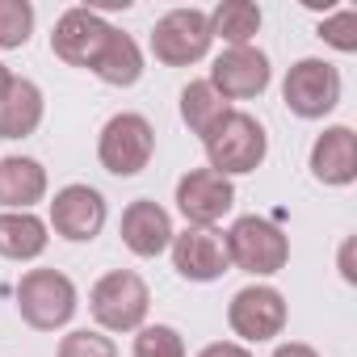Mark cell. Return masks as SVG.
<instances>
[{
    "mask_svg": "<svg viewBox=\"0 0 357 357\" xmlns=\"http://www.w3.org/2000/svg\"><path fill=\"white\" fill-rule=\"evenodd\" d=\"M202 147H206V168H215L219 176H244V172H257L261 164H265V155H269V135H265V126L252 118V114H244V109H231L206 139H202Z\"/></svg>",
    "mask_w": 357,
    "mask_h": 357,
    "instance_id": "1",
    "label": "cell"
},
{
    "mask_svg": "<svg viewBox=\"0 0 357 357\" xmlns=\"http://www.w3.org/2000/svg\"><path fill=\"white\" fill-rule=\"evenodd\" d=\"M223 240H227L231 269H244L252 278H273L290 261V236L265 215H240L223 231Z\"/></svg>",
    "mask_w": 357,
    "mask_h": 357,
    "instance_id": "2",
    "label": "cell"
},
{
    "mask_svg": "<svg viewBox=\"0 0 357 357\" xmlns=\"http://www.w3.org/2000/svg\"><path fill=\"white\" fill-rule=\"evenodd\" d=\"M80 307L76 282L59 269H30L17 282V311L34 332H59Z\"/></svg>",
    "mask_w": 357,
    "mask_h": 357,
    "instance_id": "3",
    "label": "cell"
},
{
    "mask_svg": "<svg viewBox=\"0 0 357 357\" xmlns=\"http://www.w3.org/2000/svg\"><path fill=\"white\" fill-rule=\"evenodd\" d=\"M89 311L101 332H139L151 311V290L135 269H109L89 290Z\"/></svg>",
    "mask_w": 357,
    "mask_h": 357,
    "instance_id": "4",
    "label": "cell"
},
{
    "mask_svg": "<svg viewBox=\"0 0 357 357\" xmlns=\"http://www.w3.org/2000/svg\"><path fill=\"white\" fill-rule=\"evenodd\" d=\"M155 155V126L135 114V109H122L114 114L105 126H101V139H97V160L105 172L114 176H139Z\"/></svg>",
    "mask_w": 357,
    "mask_h": 357,
    "instance_id": "5",
    "label": "cell"
},
{
    "mask_svg": "<svg viewBox=\"0 0 357 357\" xmlns=\"http://www.w3.org/2000/svg\"><path fill=\"white\" fill-rule=\"evenodd\" d=\"M211 17L202 9H168L151 26V55L164 68H190L211 55Z\"/></svg>",
    "mask_w": 357,
    "mask_h": 357,
    "instance_id": "6",
    "label": "cell"
},
{
    "mask_svg": "<svg viewBox=\"0 0 357 357\" xmlns=\"http://www.w3.org/2000/svg\"><path fill=\"white\" fill-rule=\"evenodd\" d=\"M340 93H344V80L340 72L328 63V59H298L286 80H282V101L294 118H324L340 105Z\"/></svg>",
    "mask_w": 357,
    "mask_h": 357,
    "instance_id": "7",
    "label": "cell"
},
{
    "mask_svg": "<svg viewBox=\"0 0 357 357\" xmlns=\"http://www.w3.org/2000/svg\"><path fill=\"white\" fill-rule=\"evenodd\" d=\"M286 319H290L286 294H282L278 286H265V282H252V286L236 290L231 303H227V324H231V332H236L240 340H248V344H261V340L282 336Z\"/></svg>",
    "mask_w": 357,
    "mask_h": 357,
    "instance_id": "8",
    "label": "cell"
},
{
    "mask_svg": "<svg viewBox=\"0 0 357 357\" xmlns=\"http://www.w3.org/2000/svg\"><path fill=\"white\" fill-rule=\"evenodd\" d=\"M236 206V185L215 168H190L176 181V211L185 215L190 227H215Z\"/></svg>",
    "mask_w": 357,
    "mask_h": 357,
    "instance_id": "9",
    "label": "cell"
},
{
    "mask_svg": "<svg viewBox=\"0 0 357 357\" xmlns=\"http://www.w3.org/2000/svg\"><path fill=\"white\" fill-rule=\"evenodd\" d=\"M105 219H109L105 198L93 185L76 181V185L55 190V198H51V223L47 227H55V236H63L72 244H93L105 231Z\"/></svg>",
    "mask_w": 357,
    "mask_h": 357,
    "instance_id": "10",
    "label": "cell"
},
{
    "mask_svg": "<svg viewBox=\"0 0 357 357\" xmlns=\"http://www.w3.org/2000/svg\"><path fill=\"white\" fill-rule=\"evenodd\" d=\"M273 80L269 55L257 47H227L215 63H211V89L231 105V101H248L261 97Z\"/></svg>",
    "mask_w": 357,
    "mask_h": 357,
    "instance_id": "11",
    "label": "cell"
},
{
    "mask_svg": "<svg viewBox=\"0 0 357 357\" xmlns=\"http://www.w3.org/2000/svg\"><path fill=\"white\" fill-rule=\"evenodd\" d=\"M168 252H172V269L181 273L185 282H219L231 269L227 240L215 227H185V231H176Z\"/></svg>",
    "mask_w": 357,
    "mask_h": 357,
    "instance_id": "12",
    "label": "cell"
},
{
    "mask_svg": "<svg viewBox=\"0 0 357 357\" xmlns=\"http://www.w3.org/2000/svg\"><path fill=\"white\" fill-rule=\"evenodd\" d=\"M109 22L97 13V9H68L59 22H55V34H51V51L55 59H63L68 68H93L105 38H109Z\"/></svg>",
    "mask_w": 357,
    "mask_h": 357,
    "instance_id": "13",
    "label": "cell"
},
{
    "mask_svg": "<svg viewBox=\"0 0 357 357\" xmlns=\"http://www.w3.org/2000/svg\"><path fill=\"white\" fill-rule=\"evenodd\" d=\"M172 236H176V231H172V215H168L160 202L135 198V202L122 211V244H126L135 257L151 261V257L168 252Z\"/></svg>",
    "mask_w": 357,
    "mask_h": 357,
    "instance_id": "14",
    "label": "cell"
},
{
    "mask_svg": "<svg viewBox=\"0 0 357 357\" xmlns=\"http://www.w3.org/2000/svg\"><path fill=\"white\" fill-rule=\"evenodd\" d=\"M311 176L319 185H353L357 181V135L353 126H328L311 143Z\"/></svg>",
    "mask_w": 357,
    "mask_h": 357,
    "instance_id": "15",
    "label": "cell"
},
{
    "mask_svg": "<svg viewBox=\"0 0 357 357\" xmlns=\"http://www.w3.org/2000/svg\"><path fill=\"white\" fill-rule=\"evenodd\" d=\"M47 114V97L34 80L13 76L9 89L0 93V139H30L43 126Z\"/></svg>",
    "mask_w": 357,
    "mask_h": 357,
    "instance_id": "16",
    "label": "cell"
},
{
    "mask_svg": "<svg viewBox=\"0 0 357 357\" xmlns=\"http://www.w3.org/2000/svg\"><path fill=\"white\" fill-rule=\"evenodd\" d=\"M47 198V168L34 155H5L0 160V206L30 211Z\"/></svg>",
    "mask_w": 357,
    "mask_h": 357,
    "instance_id": "17",
    "label": "cell"
},
{
    "mask_svg": "<svg viewBox=\"0 0 357 357\" xmlns=\"http://www.w3.org/2000/svg\"><path fill=\"white\" fill-rule=\"evenodd\" d=\"M51 227L34 211H0V257L5 261H38L51 244Z\"/></svg>",
    "mask_w": 357,
    "mask_h": 357,
    "instance_id": "18",
    "label": "cell"
},
{
    "mask_svg": "<svg viewBox=\"0 0 357 357\" xmlns=\"http://www.w3.org/2000/svg\"><path fill=\"white\" fill-rule=\"evenodd\" d=\"M89 72H93L101 84H109V89H130V84L143 80V51H139V43H135L130 34L109 30L105 47H101V55H97V63H93Z\"/></svg>",
    "mask_w": 357,
    "mask_h": 357,
    "instance_id": "19",
    "label": "cell"
},
{
    "mask_svg": "<svg viewBox=\"0 0 357 357\" xmlns=\"http://www.w3.org/2000/svg\"><path fill=\"white\" fill-rule=\"evenodd\" d=\"M206 17H211V38L227 47H252V38L261 34V9L252 0H223Z\"/></svg>",
    "mask_w": 357,
    "mask_h": 357,
    "instance_id": "20",
    "label": "cell"
},
{
    "mask_svg": "<svg viewBox=\"0 0 357 357\" xmlns=\"http://www.w3.org/2000/svg\"><path fill=\"white\" fill-rule=\"evenodd\" d=\"M227 114H231V105L211 89V80H190V84L181 89V122H185L198 139H206Z\"/></svg>",
    "mask_w": 357,
    "mask_h": 357,
    "instance_id": "21",
    "label": "cell"
},
{
    "mask_svg": "<svg viewBox=\"0 0 357 357\" xmlns=\"http://www.w3.org/2000/svg\"><path fill=\"white\" fill-rule=\"evenodd\" d=\"M34 34V5L30 0H0V51H17Z\"/></svg>",
    "mask_w": 357,
    "mask_h": 357,
    "instance_id": "22",
    "label": "cell"
},
{
    "mask_svg": "<svg viewBox=\"0 0 357 357\" xmlns=\"http://www.w3.org/2000/svg\"><path fill=\"white\" fill-rule=\"evenodd\" d=\"M130 357H185V336L172 324H143L135 332Z\"/></svg>",
    "mask_w": 357,
    "mask_h": 357,
    "instance_id": "23",
    "label": "cell"
},
{
    "mask_svg": "<svg viewBox=\"0 0 357 357\" xmlns=\"http://www.w3.org/2000/svg\"><path fill=\"white\" fill-rule=\"evenodd\" d=\"M55 357H118V344L101 328H76L59 340Z\"/></svg>",
    "mask_w": 357,
    "mask_h": 357,
    "instance_id": "24",
    "label": "cell"
},
{
    "mask_svg": "<svg viewBox=\"0 0 357 357\" xmlns=\"http://www.w3.org/2000/svg\"><path fill=\"white\" fill-rule=\"evenodd\" d=\"M319 38L340 51V55H353L357 51V9H336L332 17L319 22Z\"/></svg>",
    "mask_w": 357,
    "mask_h": 357,
    "instance_id": "25",
    "label": "cell"
},
{
    "mask_svg": "<svg viewBox=\"0 0 357 357\" xmlns=\"http://www.w3.org/2000/svg\"><path fill=\"white\" fill-rule=\"evenodd\" d=\"M198 357H252L240 340H211L206 349H198Z\"/></svg>",
    "mask_w": 357,
    "mask_h": 357,
    "instance_id": "26",
    "label": "cell"
},
{
    "mask_svg": "<svg viewBox=\"0 0 357 357\" xmlns=\"http://www.w3.org/2000/svg\"><path fill=\"white\" fill-rule=\"evenodd\" d=\"M353 248H357V240H353V236H344V244H340V278H344L349 286H357V269H353Z\"/></svg>",
    "mask_w": 357,
    "mask_h": 357,
    "instance_id": "27",
    "label": "cell"
},
{
    "mask_svg": "<svg viewBox=\"0 0 357 357\" xmlns=\"http://www.w3.org/2000/svg\"><path fill=\"white\" fill-rule=\"evenodd\" d=\"M269 357H319V353H315L307 340H286V344H278Z\"/></svg>",
    "mask_w": 357,
    "mask_h": 357,
    "instance_id": "28",
    "label": "cell"
},
{
    "mask_svg": "<svg viewBox=\"0 0 357 357\" xmlns=\"http://www.w3.org/2000/svg\"><path fill=\"white\" fill-rule=\"evenodd\" d=\"M9 80H13V72H9L5 63H0V93H5V89H9Z\"/></svg>",
    "mask_w": 357,
    "mask_h": 357,
    "instance_id": "29",
    "label": "cell"
}]
</instances>
